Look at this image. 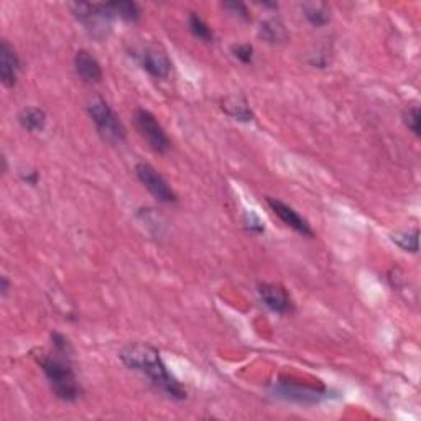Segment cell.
<instances>
[{"mask_svg":"<svg viewBox=\"0 0 421 421\" xmlns=\"http://www.w3.org/2000/svg\"><path fill=\"white\" fill-rule=\"evenodd\" d=\"M121 361L130 371L147 376L157 388L173 400H185L186 390L171 376L160 352L148 344H129L121 351Z\"/></svg>","mask_w":421,"mask_h":421,"instance_id":"cell-1","label":"cell"},{"mask_svg":"<svg viewBox=\"0 0 421 421\" xmlns=\"http://www.w3.org/2000/svg\"><path fill=\"white\" fill-rule=\"evenodd\" d=\"M51 342H53L55 351L41 357L40 366L48 378L55 397L67 403L76 402L81 395V388L71 362L72 347L70 341L60 332H55L51 336Z\"/></svg>","mask_w":421,"mask_h":421,"instance_id":"cell-2","label":"cell"},{"mask_svg":"<svg viewBox=\"0 0 421 421\" xmlns=\"http://www.w3.org/2000/svg\"><path fill=\"white\" fill-rule=\"evenodd\" d=\"M72 15L77 18V22L84 25V28L94 38L104 40L111 33L112 18L116 17L111 9V4H87L77 2L71 5Z\"/></svg>","mask_w":421,"mask_h":421,"instance_id":"cell-3","label":"cell"},{"mask_svg":"<svg viewBox=\"0 0 421 421\" xmlns=\"http://www.w3.org/2000/svg\"><path fill=\"white\" fill-rule=\"evenodd\" d=\"M87 112H89L92 122L96 124L97 132L109 143H121L126 138V127L104 99H92L87 106Z\"/></svg>","mask_w":421,"mask_h":421,"instance_id":"cell-4","label":"cell"},{"mask_svg":"<svg viewBox=\"0 0 421 421\" xmlns=\"http://www.w3.org/2000/svg\"><path fill=\"white\" fill-rule=\"evenodd\" d=\"M135 124H137V129L140 130V133H142V137L147 140L148 145L155 152L166 153L171 148L168 135L165 133L163 127L160 126L157 117H155L152 112L145 111V109H138V111L135 112Z\"/></svg>","mask_w":421,"mask_h":421,"instance_id":"cell-5","label":"cell"},{"mask_svg":"<svg viewBox=\"0 0 421 421\" xmlns=\"http://www.w3.org/2000/svg\"><path fill=\"white\" fill-rule=\"evenodd\" d=\"M135 173H137V178L140 180V183H142L155 197H157L158 201L166 202V204H175V202L178 201V197H176L175 191L171 190L168 181H166L152 165L143 163V162L138 163L135 166Z\"/></svg>","mask_w":421,"mask_h":421,"instance_id":"cell-6","label":"cell"},{"mask_svg":"<svg viewBox=\"0 0 421 421\" xmlns=\"http://www.w3.org/2000/svg\"><path fill=\"white\" fill-rule=\"evenodd\" d=\"M275 397L288 400V402L295 403H303V405H311L318 403L321 400L327 397V392L324 388H315L310 386H305V383H295L290 381H280L275 383L273 387Z\"/></svg>","mask_w":421,"mask_h":421,"instance_id":"cell-7","label":"cell"},{"mask_svg":"<svg viewBox=\"0 0 421 421\" xmlns=\"http://www.w3.org/2000/svg\"><path fill=\"white\" fill-rule=\"evenodd\" d=\"M267 204L270 206V209L273 211V214L280 217V221H282L285 226L292 227L295 232H298L305 237H315V232L313 229H311L310 222L306 221L305 217H301L292 206L285 204L283 201L275 199V197H267Z\"/></svg>","mask_w":421,"mask_h":421,"instance_id":"cell-8","label":"cell"},{"mask_svg":"<svg viewBox=\"0 0 421 421\" xmlns=\"http://www.w3.org/2000/svg\"><path fill=\"white\" fill-rule=\"evenodd\" d=\"M142 66L150 76L157 77V80H165L170 76L171 63L170 56L160 45H148L142 53Z\"/></svg>","mask_w":421,"mask_h":421,"instance_id":"cell-9","label":"cell"},{"mask_svg":"<svg viewBox=\"0 0 421 421\" xmlns=\"http://www.w3.org/2000/svg\"><path fill=\"white\" fill-rule=\"evenodd\" d=\"M258 295L260 300L263 301V305L267 306L270 311L277 315H288L292 313L293 303L287 290L280 285L275 283H260L258 285Z\"/></svg>","mask_w":421,"mask_h":421,"instance_id":"cell-10","label":"cell"},{"mask_svg":"<svg viewBox=\"0 0 421 421\" xmlns=\"http://www.w3.org/2000/svg\"><path fill=\"white\" fill-rule=\"evenodd\" d=\"M20 71V60L7 40L0 43V81L5 87H13Z\"/></svg>","mask_w":421,"mask_h":421,"instance_id":"cell-11","label":"cell"},{"mask_svg":"<svg viewBox=\"0 0 421 421\" xmlns=\"http://www.w3.org/2000/svg\"><path fill=\"white\" fill-rule=\"evenodd\" d=\"M75 70L84 82H99L102 80V67L96 56L87 50H80L75 56Z\"/></svg>","mask_w":421,"mask_h":421,"instance_id":"cell-12","label":"cell"},{"mask_svg":"<svg viewBox=\"0 0 421 421\" xmlns=\"http://www.w3.org/2000/svg\"><path fill=\"white\" fill-rule=\"evenodd\" d=\"M221 109L229 117L241 122L253 121V112L248 102L242 96H227L221 101Z\"/></svg>","mask_w":421,"mask_h":421,"instance_id":"cell-13","label":"cell"},{"mask_svg":"<svg viewBox=\"0 0 421 421\" xmlns=\"http://www.w3.org/2000/svg\"><path fill=\"white\" fill-rule=\"evenodd\" d=\"M260 38L270 45H282L288 40V32L278 18H268L260 25Z\"/></svg>","mask_w":421,"mask_h":421,"instance_id":"cell-14","label":"cell"},{"mask_svg":"<svg viewBox=\"0 0 421 421\" xmlns=\"http://www.w3.org/2000/svg\"><path fill=\"white\" fill-rule=\"evenodd\" d=\"M303 15L313 27H324L331 20V10L323 2H305L301 5Z\"/></svg>","mask_w":421,"mask_h":421,"instance_id":"cell-15","label":"cell"},{"mask_svg":"<svg viewBox=\"0 0 421 421\" xmlns=\"http://www.w3.org/2000/svg\"><path fill=\"white\" fill-rule=\"evenodd\" d=\"M18 122L28 132H43L46 127V114L38 107H27L18 114Z\"/></svg>","mask_w":421,"mask_h":421,"instance_id":"cell-16","label":"cell"},{"mask_svg":"<svg viewBox=\"0 0 421 421\" xmlns=\"http://www.w3.org/2000/svg\"><path fill=\"white\" fill-rule=\"evenodd\" d=\"M114 15L126 20V22H137L140 18V10L135 2H129V0H121V2H109Z\"/></svg>","mask_w":421,"mask_h":421,"instance_id":"cell-17","label":"cell"},{"mask_svg":"<svg viewBox=\"0 0 421 421\" xmlns=\"http://www.w3.org/2000/svg\"><path fill=\"white\" fill-rule=\"evenodd\" d=\"M188 23H190L191 33H193L197 40L206 41V43H211V41L214 40V33H212L209 25H207L204 20H202L197 13H191L190 15Z\"/></svg>","mask_w":421,"mask_h":421,"instance_id":"cell-18","label":"cell"},{"mask_svg":"<svg viewBox=\"0 0 421 421\" xmlns=\"http://www.w3.org/2000/svg\"><path fill=\"white\" fill-rule=\"evenodd\" d=\"M418 236L420 231L415 229L412 232H402V234H395L392 237V241L397 244L400 248H403L405 252H412V253H418Z\"/></svg>","mask_w":421,"mask_h":421,"instance_id":"cell-19","label":"cell"},{"mask_svg":"<svg viewBox=\"0 0 421 421\" xmlns=\"http://www.w3.org/2000/svg\"><path fill=\"white\" fill-rule=\"evenodd\" d=\"M405 124L407 127L412 130V132L420 137V130H421V112L418 107H410L407 114H405Z\"/></svg>","mask_w":421,"mask_h":421,"instance_id":"cell-20","label":"cell"},{"mask_svg":"<svg viewBox=\"0 0 421 421\" xmlns=\"http://www.w3.org/2000/svg\"><path fill=\"white\" fill-rule=\"evenodd\" d=\"M232 53L239 61H242L244 65H251L253 61V48H252V45H248V43L236 45L232 48Z\"/></svg>","mask_w":421,"mask_h":421,"instance_id":"cell-21","label":"cell"},{"mask_svg":"<svg viewBox=\"0 0 421 421\" xmlns=\"http://www.w3.org/2000/svg\"><path fill=\"white\" fill-rule=\"evenodd\" d=\"M244 222H246V227L251 232H256V234L265 232L263 221L260 219L258 214H256V212H253V211H247L246 212V216H244Z\"/></svg>","mask_w":421,"mask_h":421,"instance_id":"cell-22","label":"cell"},{"mask_svg":"<svg viewBox=\"0 0 421 421\" xmlns=\"http://www.w3.org/2000/svg\"><path fill=\"white\" fill-rule=\"evenodd\" d=\"M222 7H224L226 10H229V12L237 15V17H241L244 20H251V15H248V10L246 7V4L242 2H226L222 4Z\"/></svg>","mask_w":421,"mask_h":421,"instance_id":"cell-23","label":"cell"},{"mask_svg":"<svg viewBox=\"0 0 421 421\" xmlns=\"http://www.w3.org/2000/svg\"><path fill=\"white\" fill-rule=\"evenodd\" d=\"M23 178V181H27L28 185H32V186H35L36 185V181H38V175L35 173V171H32V173H28V175H23L22 176Z\"/></svg>","mask_w":421,"mask_h":421,"instance_id":"cell-24","label":"cell"},{"mask_svg":"<svg viewBox=\"0 0 421 421\" xmlns=\"http://www.w3.org/2000/svg\"><path fill=\"white\" fill-rule=\"evenodd\" d=\"M0 285H2V287H0V290H2V296H7L9 290H10V283H9L7 277H2V278H0Z\"/></svg>","mask_w":421,"mask_h":421,"instance_id":"cell-25","label":"cell"}]
</instances>
